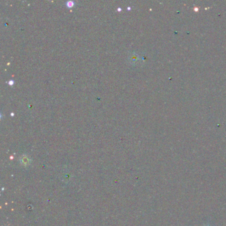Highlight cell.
Segmentation results:
<instances>
[{"label": "cell", "instance_id": "obj_1", "mask_svg": "<svg viewBox=\"0 0 226 226\" xmlns=\"http://www.w3.org/2000/svg\"><path fill=\"white\" fill-rule=\"evenodd\" d=\"M128 60L129 61L130 63L133 64V63H135V62H136L138 60H139V59H138V56L135 53H131L128 57Z\"/></svg>", "mask_w": 226, "mask_h": 226}, {"label": "cell", "instance_id": "obj_2", "mask_svg": "<svg viewBox=\"0 0 226 226\" xmlns=\"http://www.w3.org/2000/svg\"><path fill=\"white\" fill-rule=\"evenodd\" d=\"M66 5H67L68 7H69V8H71V7H72V6L74 5V2H72V1L68 2Z\"/></svg>", "mask_w": 226, "mask_h": 226}]
</instances>
